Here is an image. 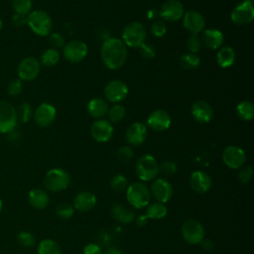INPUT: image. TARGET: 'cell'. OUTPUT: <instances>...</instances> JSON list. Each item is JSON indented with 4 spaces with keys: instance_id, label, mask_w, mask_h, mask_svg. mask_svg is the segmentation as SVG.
<instances>
[{
    "instance_id": "1",
    "label": "cell",
    "mask_w": 254,
    "mask_h": 254,
    "mask_svg": "<svg viewBox=\"0 0 254 254\" xmlns=\"http://www.w3.org/2000/svg\"><path fill=\"white\" fill-rule=\"evenodd\" d=\"M100 57L109 69H118L127 60V48L122 40L109 38L101 46Z\"/></svg>"
},
{
    "instance_id": "2",
    "label": "cell",
    "mask_w": 254,
    "mask_h": 254,
    "mask_svg": "<svg viewBox=\"0 0 254 254\" xmlns=\"http://www.w3.org/2000/svg\"><path fill=\"white\" fill-rule=\"evenodd\" d=\"M47 190L58 192L65 190L70 183V175L64 169L55 168L47 172L43 180Z\"/></svg>"
},
{
    "instance_id": "3",
    "label": "cell",
    "mask_w": 254,
    "mask_h": 254,
    "mask_svg": "<svg viewBox=\"0 0 254 254\" xmlns=\"http://www.w3.org/2000/svg\"><path fill=\"white\" fill-rule=\"evenodd\" d=\"M126 190L127 200L133 207L143 208L150 203L151 193L145 184L141 182H135L129 185Z\"/></svg>"
},
{
    "instance_id": "4",
    "label": "cell",
    "mask_w": 254,
    "mask_h": 254,
    "mask_svg": "<svg viewBox=\"0 0 254 254\" xmlns=\"http://www.w3.org/2000/svg\"><path fill=\"white\" fill-rule=\"evenodd\" d=\"M27 24L31 30L39 36L51 34L53 22L50 15L43 10H35L27 15Z\"/></svg>"
},
{
    "instance_id": "5",
    "label": "cell",
    "mask_w": 254,
    "mask_h": 254,
    "mask_svg": "<svg viewBox=\"0 0 254 254\" xmlns=\"http://www.w3.org/2000/svg\"><path fill=\"white\" fill-rule=\"evenodd\" d=\"M146 35V29L142 23L131 22L122 31V42L130 48H139L145 43Z\"/></svg>"
},
{
    "instance_id": "6",
    "label": "cell",
    "mask_w": 254,
    "mask_h": 254,
    "mask_svg": "<svg viewBox=\"0 0 254 254\" xmlns=\"http://www.w3.org/2000/svg\"><path fill=\"white\" fill-rule=\"evenodd\" d=\"M135 171L138 178L143 182L154 180L159 174V164L157 160L149 154L143 155L136 161Z\"/></svg>"
},
{
    "instance_id": "7",
    "label": "cell",
    "mask_w": 254,
    "mask_h": 254,
    "mask_svg": "<svg viewBox=\"0 0 254 254\" xmlns=\"http://www.w3.org/2000/svg\"><path fill=\"white\" fill-rule=\"evenodd\" d=\"M204 228L197 220L188 219L182 225V236L189 244L196 245L201 243L204 239Z\"/></svg>"
},
{
    "instance_id": "8",
    "label": "cell",
    "mask_w": 254,
    "mask_h": 254,
    "mask_svg": "<svg viewBox=\"0 0 254 254\" xmlns=\"http://www.w3.org/2000/svg\"><path fill=\"white\" fill-rule=\"evenodd\" d=\"M230 18L237 25H247L254 19L253 0H244L239 3L231 12Z\"/></svg>"
},
{
    "instance_id": "9",
    "label": "cell",
    "mask_w": 254,
    "mask_h": 254,
    "mask_svg": "<svg viewBox=\"0 0 254 254\" xmlns=\"http://www.w3.org/2000/svg\"><path fill=\"white\" fill-rule=\"evenodd\" d=\"M222 161L230 169H240L246 162L245 152L238 146H227L222 152Z\"/></svg>"
},
{
    "instance_id": "10",
    "label": "cell",
    "mask_w": 254,
    "mask_h": 254,
    "mask_svg": "<svg viewBox=\"0 0 254 254\" xmlns=\"http://www.w3.org/2000/svg\"><path fill=\"white\" fill-rule=\"evenodd\" d=\"M17 124L16 109L7 101H0V133L12 131Z\"/></svg>"
},
{
    "instance_id": "11",
    "label": "cell",
    "mask_w": 254,
    "mask_h": 254,
    "mask_svg": "<svg viewBox=\"0 0 254 254\" xmlns=\"http://www.w3.org/2000/svg\"><path fill=\"white\" fill-rule=\"evenodd\" d=\"M64 57L69 63H78L87 55V46L84 42L73 40L64 46Z\"/></svg>"
},
{
    "instance_id": "12",
    "label": "cell",
    "mask_w": 254,
    "mask_h": 254,
    "mask_svg": "<svg viewBox=\"0 0 254 254\" xmlns=\"http://www.w3.org/2000/svg\"><path fill=\"white\" fill-rule=\"evenodd\" d=\"M153 198L158 201L165 203L169 201L173 195V187L172 185L165 179H157L155 180L152 185L151 189L149 190Z\"/></svg>"
},
{
    "instance_id": "13",
    "label": "cell",
    "mask_w": 254,
    "mask_h": 254,
    "mask_svg": "<svg viewBox=\"0 0 254 254\" xmlns=\"http://www.w3.org/2000/svg\"><path fill=\"white\" fill-rule=\"evenodd\" d=\"M128 94V87L126 83L119 79L109 81L104 87V95L110 102L118 103L125 99Z\"/></svg>"
},
{
    "instance_id": "14",
    "label": "cell",
    "mask_w": 254,
    "mask_h": 254,
    "mask_svg": "<svg viewBox=\"0 0 254 254\" xmlns=\"http://www.w3.org/2000/svg\"><path fill=\"white\" fill-rule=\"evenodd\" d=\"M40 72V63L33 57L23 59L18 65V75L20 79L30 81L35 79Z\"/></svg>"
},
{
    "instance_id": "15",
    "label": "cell",
    "mask_w": 254,
    "mask_h": 254,
    "mask_svg": "<svg viewBox=\"0 0 254 254\" xmlns=\"http://www.w3.org/2000/svg\"><path fill=\"white\" fill-rule=\"evenodd\" d=\"M183 25L184 28L191 35H197L204 29L205 21L199 12L190 10L185 12L183 15Z\"/></svg>"
},
{
    "instance_id": "16",
    "label": "cell",
    "mask_w": 254,
    "mask_h": 254,
    "mask_svg": "<svg viewBox=\"0 0 254 254\" xmlns=\"http://www.w3.org/2000/svg\"><path fill=\"white\" fill-rule=\"evenodd\" d=\"M184 13V6L179 0H168L162 5L159 11L161 18L168 22H175L180 20Z\"/></svg>"
},
{
    "instance_id": "17",
    "label": "cell",
    "mask_w": 254,
    "mask_h": 254,
    "mask_svg": "<svg viewBox=\"0 0 254 254\" xmlns=\"http://www.w3.org/2000/svg\"><path fill=\"white\" fill-rule=\"evenodd\" d=\"M56 108L52 104L48 102H43L36 108L34 113V119L38 126L48 127L56 119Z\"/></svg>"
},
{
    "instance_id": "18",
    "label": "cell",
    "mask_w": 254,
    "mask_h": 254,
    "mask_svg": "<svg viewBox=\"0 0 254 254\" xmlns=\"http://www.w3.org/2000/svg\"><path fill=\"white\" fill-rule=\"evenodd\" d=\"M91 137L100 143L107 142L113 135V126L108 120L98 119L93 122L90 128Z\"/></svg>"
},
{
    "instance_id": "19",
    "label": "cell",
    "mask_w": 254,
    "mask_h": 254,
    "mask_svg": "<svg viewBox=\"0 0 254 254\" xmlns=\"http://www.w3.org/2000/svg\"><path fill=\"white\" fill-rule=\"evenodd\" d=\"M189 184L194 192L205 193L211 189L212 181L207 173L203 171H194L190 176Z\"/></svg>"
},
{
    "instance_id": "20",
    "label": "cell",
    "mask_w": 254,
    "mask_h": 254,
    "mask_svg": "<svg viewBox=\"0 0 254 254\" xmlns=\"http://www.w3.org/2000/svg\"><path fill=\"white\" fill-rule=\"evenodd\" d=\"M171 117L165 110H154L147 119V125L154 131L162 132L167 130L171 125Z\"/></svg>"
},
{
    "instance_id": "21",
    "label": "cell",
    "mask_w": 254,
    "mask_h": 254,
    "mask_svg": "<svg viewBox=\"0 0 254 254\" xmlns=\"http://www.w3.org/2000/svg\"><path fill=\"white\" fill-rule=\"evenodd\" d=\"M148 131L142 122L132 123L126 130V140L132 146H140L147 138Z\"/></svg>"
},
{
    "instance_id": "22",
    "label": "cell",
    "mask_w": 254,
    "mask_h": 254,
    "mask_svg": "<svg viewBox=\"0 0 254 254\" xmlns=\"http://www.w3.org/2000/svg\"><path fill=\"white\" fill-rule=\"evenodd\" d=\"M191 115L199 123H208L213 117V110L206 101L198 100L191 106Z\"/></svg>"
},
{
    "instance_id": "23",
    "label": "cell",
    "mask_w": 254,
    "mask_h": 254,
    "mask_svg": "<svg viewBox=\"0 0 254 254\" xmlns=\"http://www.w3.org/2000/svg\"><path fill=\"white\" fill-rule=\"evenodd\" d=\"M96 204V196L88 190H82L76 193L73 198V207L78 211H88Z\"/></svg>"
},
{
    "instance_id": "24",
    "label": "cell",
    "mask_w": 254,
    "mask_h": 254,
    "mask_svg": "<svg viewBox=\"0 0 254 254\" xmlns=\"http://www.w3.org/2000/svg\"><path fill=\"white\" fill-rule=\"evenodd\" d=\"M28 201L36 209H45L50 203V197L46 190L35 188L29 191Z\"/></svg>"
},
{
    "instance_id": "25",
    "label": "cell",
    "mask_w": 254,
    "mask_h": 254,
    "mask_svg": "<svg viewBox=\"0 0 254 254\" xmlns=\"http://www.w3.org/2000/svg\"><path fill=\"white\" fill-rule=\"evenodd\" d=\"M111 214L115 220L122 224H129L135 219L134 210L122 203H115L111 208Z\"/></svg>"
},
{
    "instance_id": "26",
    "label": "cell",
    "mask_w": 254,
    "mask_h": 254,
    "mask_svg": "<svg viewBox=\"0 0 254 254\" xmlns=\"http://www.w3.org/2000/svg\"><path fill=\"white\" fill-rule=\"evenodd\" d=\"M223 34L219 30L207 29L203 32L201 42L209 49L216 50L223 44Z\"/></svg>"
},
{
    "instance_id": "27",
    "label": "cell",
    "mask_w": 254,
    "mask_h": 254,
    "mask_svg": "<svg viewBox=\"0 0 254 254\" xmlns=\"http://www.w3.org/2000/svg\"><path fill=\"white\" fill-rule=\"evenodd\" d=\"M87 110L93 118L102 119L107 114L108 105L104 99L100 97H95L90 99V101L88 102Z\"/></svg>"
},
{
    "instance_id": "28",
    "label": "cell",
    "mask_w": 254,
    "mask_h": 254,
    "mask_svg": "<svg viewBox=\"0 0 254 254\" xmlns=\"http://www.w3.org/2000/svg\"><path fill=\"white\" fill-rule=\"evenodd\" d=\"M216 61L220 67L226 68L231 66L235 61V52L230 47H222L216 55Z\"/></svg>"
},
{
    "instance_id": "29",
    "label": "cell",
    "mask_w": 254,
    "mask_h": 254,
    "mask_svg": "<svg viewBox=\"0 0 254 254\" xmlns=\"http://www.w3.org/2000/svg\"><path fill=\"white\" fill-rule=\"evenodd\" d=\"M167 213H168V209H167V206L165 205V203L155 201V202L149 203L147 205L145 215L147 216V218L161 219V218L165 217L167 215Z\"/></svg>"
},
{
    "instance_id": "30",
    "label": "cell",
    "mask_w": 254,
    "mask_h": 254,
    "mask_svg": "<svg viewBox=\"0 0 254 254\" xmlns=\"http://www.w3.org/2000/svg\"><path fill=\"white\" fill-rule=\"evenodd\" d=\"M37 252L38 254H62V248L57 241L47 238L40 241Z\"/></svg>"
},
{
    "instance_id": "31",
    "label": "cell",
    "mask_w": 254,
    "mask_h": 254,
    "mask_svg": "<svg viewBox=\"0 0 254 254\" xmlns=\"http://www.w3.org/2000/svg\"><path fill=\"white\" fill-rule=\"evenodd\" d=\"M236 113H237V116L240 119L244 120V121L251 120L254 116V105H253V103L249 100L241 101L236 106Z\"/></svg>"
},
{
    "instance_id": "32",
    "label": "cell",
    "mask_w": 254,
    "mask_h": 254,
    "mask_svg": "<svg viewBox=\"0 0 254 254\" xmlns=\"http://www.w3.org/2000/svg\"><path fill=\"white\" fill-rule=\"evenodd\" d=\"M60 61V53L56 49H48L41 55V63L47 67L56 65Z\"/></svg>"
},
{
    "instance_id": "33",
    "label": "cell",
    "mask_w": 254,
    "mask_h": 254,
    "mask_svg": "<svg viewBox=\"0 0 254 254\" xmlns=\"http://www.w3.org/2000/svg\"><path fill=\"white\" fill-rule=\"evenodd\" d=\"M181 65L186 69H194L200 64V59L196 54L188 53L181 57L180 59Z\"/></svg>"
},
{
    "instance_id": "34",
    "label": "cell",
    "mask_w": 254,
    "mask_h": 254,
    "mask_svg": "<svg viewBox=\"0 0 254 254\" xmlns=\"http://www.w3.org/2000/svg\"><path fill=\"white\" fill-rule=\"evenodd\" d=\"M110 187L111 189L114 190V191H123L127 189V187L129 186L128 185V180L127 178L122 175V174H116L114 175L111 179H110Z\"/></svg>"
},
{
    "instance_id": "35",
    "label": "cell",
    "mask_w": 254,
    "mask_h": 254,
    "mask_svg": "<svg viewBox=\"0 0 254 254\" xmlns=\"http://www.w3.org/2000/svg\"><path fill=\"white\" fill-rule=\"evenodd\" d=\"M125 114H126L125 108L121 104H115L111 108H108L106 115H108L109 121L113 123H117L123 120V118L125 117Z\"/></svg>"
},
{
    "instance_id": "36",
    "label": "cell",
    "mask_w": 254,
    "mask_h": 254,
    "mask_svg": "<svg viewBox=\"0 0 254 254\" xmlns=\"http://www.w3.org/2000/svg\"><path fill=\"white\" fill-rule=\"evenodd\" d=\"M16 115H17V120L21 121L22 123L28 122L33 115L31 105L27 102L21 103L18 107V110H16Z\"/></svg>"
},
{
    "instance_id": "37",
    "label": "cell",
    "mask_w": 254,
    "mask_h": 254,
    "mask_svg": "<svg viewBox=\"0 0 254 254\" xmlns=\"http://www.w3.org/2000/svg\"><path fill=\"white\" fill-rule=\"evenodd\" d=\"M74 213V207L68 202H62L56 208V214L61 219H68Z\"/></svg>"
},
{
    "instance_id": "38",
    "label": "cell",
    "mask_w": 254,
    "mask_h": 254,
    "mask_svg": "<svg viewBox=\"0 0 254 254\" xmlns=\"http://www.w3.org/2000/svg\"><path fill=\"white\" fill-rule=\"evenodd\" d=\"M17 242L25 248H32L36 244V239H35V236L31 232L20 231L17 234Z\"/></svg>"
},
{
    "instance_id": "39",
    "label": "cell",
    "mask_w": 254,
    "mask_h": 254,
    "mask_svg": "<svg viewBox=\"0 0 254 254\" xmlns=\"http://www.w3.org/2000/svg\"><path fill=\"white\" fill-rule=\"evenodd\" d=\"M12 4L15 12L18 14L28 15L31 12V9H32L31 0H13Z\"/></svg>"
},
{
    "instance_id": "40",
    "label": "cell",
    "mask_w": 254,
    "mask_h": 254,
    "mask_svg": "<svg viewBox=\"0 0 254 254\" xmlns=\"http://www.w3.org/2000/svg\"><path fill=\"white\" fill-rule=\"evenodd\" d=\"M202 42L201 39L197 35H191L187 40V48L190 53L195 54L197 53L201 48Z\"/></svg>"
},
{
    "instance_id": "41",
    "label": "cell",
    "mask_w": 254,
    "mask_h": 254,
    "mask_svg": "<svg viewBox=\"0 0 254 254\" xmlns=\"http://www.w3.org/2000/svg\"><path fill=\"white\" fill-rule=\"evenodd\" d=\"M133 150L131 147L129 146H122L120 147L117 152H116V157H117V160L122 162V163H126V162H129L132 158H133Z\"/></svg>"
},
{
    "instance_id": "42",
    "label": "cell",
    "mask_w": 254,
    "mask_h": 254,
    "mask_svg": "<svg viewBox=\"0 0 254 254\" xmlns=\"http://www.w3.org/2000/svg\"><path fill=\"white\" fill-rule=\"evenodd\" d=\"M167 32L166 23L163 20H155L151 26V33L157 38L163 37Z\"/></svg>"
},
{
    "instance_id": "43",
    "label": "cell",
    "mask_w": 254,
    "mask_h": 254,
    "mask_svg": "<svg viewBox=\"0 0 254 254\" xmlns=\"http://www.w3.org/2000/svg\"><path fill=\"white\" fill-rule=\"evenodd\" d=\"M253 177V170L250 166H245L243 167L239 173H238V180L242 183V184H247L251 181Z\"/></svg>"
},
{
    "instance_id": "44",
    "label": "cell",
    "mask_w": 254,
    "mask_h": 254,
    "mask_svg": "<svg viewBox=\"0 0 254 254\" xmlns=\"http://www.w3.org/2000/svg\"><path fill=\"white\" fill-rule=\"evenodd\" d=\"M22 90L21 79H13L7 86V91L9 95H18Z\"/></svg>"
},
{
    "instance_id": "45",
    "label": "cell",
    "mask_w": 254,
    "mask_h": 254,
    "mask_svg": "<svg viewBox=\"0 0 254 254\" xmlns=\"http://www.w3.org/2000/svg\"><path fill=\"white\" fill-rule=\"evenodd\" d=\"M159 171H162L165 175H173L177 172V165L172 161H165L159 166Z\"/></svg>"
},
{
    "instance_id": "46",
    "label": "cell",
    "mask_w": 254,
    "mask_h": 254,
    "mask_svg": "<svg viewBox=\"0 0 254 254\" xmlns=\"http://www.w3.org/2000/svg\"><path fill=\"white\" fill-rule=\"evenodd\" d=\"M49 40H50L51 45L55 49L56 48H61V47L64 46V38L60 33H52V34H50Z\"/></svg>"
},
{
    "instance_id": "47",
    "label": "cell",
    "mask_w": 254,
    "mask_h": 254,
    "mask_svg": "<svg viewBox=\"0 0 254 254\" xmlns=\"http://www.w3.org/2000/svg\"><path fill=\"white\" fill-rule=\"evenodd\" d=\"M140 49V54L142 57H144L145 59H153L156 55V51L154 49L153 46L148 45V44H143L139 47Z\"/></svg>"
},
{
    "instance_id": "48",
    "label": "cell",
    "mask_w": 254,
    "mask_h": 254,
    "mask_svg": "<svg viewBox=\"0 0 254 254\" xmlns=\"http://www.w3.org/2000/svg\"><path fill=\"white\" fill-rule=\"evenodd\" d=\"M82 254H103L101 247L96 243H89L83 248Z\"/></svg>"
},
{
    "instance_id": "49",
    "label": "cell",
    "mask_w": 254,
    "mask_h": 254,
    "mask_svg": "<svg viewBox=\"0 0 254 254\" xmlns=\"http://www.w3.org/2000/svg\"><path fill=\"white\" fill-rule=\"evenodd\" d=\"M12 22L15 26L17 27H22L25 24H27V15H22V14H18L16 13L13 17H12Z\"/></svg>"
},
{
    "instance_id": "50",
    "label": "cell",
    "mask_w": 254,
    "mask_h": 254,
    "mask_svg": "<svg viewBox=\"0 0 254 254\" xmlns=\"http://www.w3.org/2000/svg\"><path fill=\"white\" fill-rule=\"evenodd\" d=\"M147 216L144 214V215H140L137 219H136V224L138 225V226H144L145 224H146V222H147Z\"/></svg>"
},
{
    "instance_id": "51",
    "label": "cell",
    "mask_w": 254,
    "mask_h": 254,
    "mask_svg": "<svg viewBox=\"0 0 254 254\" xmlns=\"http://www.w3.org/2000/svg\"><path fill=\"white\" fill-rule=\"evenodd\" d=\"M103 254H122V252L116 247H109L103 252Z\"/></svg>"
},
{
    "instance_id": "52",
    "label": "cell",
    "mask_w": 254,
    "mask_h": 254,
    "mask_svg": "<svg viewBox=\"0 0 254 254\" xmlns=\"http://www.w3.org/2000/svg\"><path fill=\"white\" fill-rule=\"evenodd\" d=\"M159 15V12L155 9H151L148 11V18H151V19H156V17Z\"/></svg>"
},
{
    "instance_id": "53",
    "label": "cell",
    "mask_w": 254,
    "mask_h": 254,
    "mask_svg": "<svg viewBox=\"0 0 254 254\" xmlns=\"http://www.w3.org/2000/svg\"><path fill=\"white\" fill-rule=\"evenodd\" d=\"M2 207H3V201H2V199L0 198V212H1V210H2Z\"/></svg>"
},
{
    "instance_id": "54",
    "label": "cell",
    "mask_w": 254,
    "mask_h": 254,
    "mask_svg": "<svg viewBox=\"0 0 254 254\" xmlns=\"http://www.w3.org/2000/svg\"><path fill=\"white\" fill-rule=\"evenodd\" d=\"M2 26H3V23H2V20H1V18H0V30L2 29Z\"/></svg>"
}]
</instances>
